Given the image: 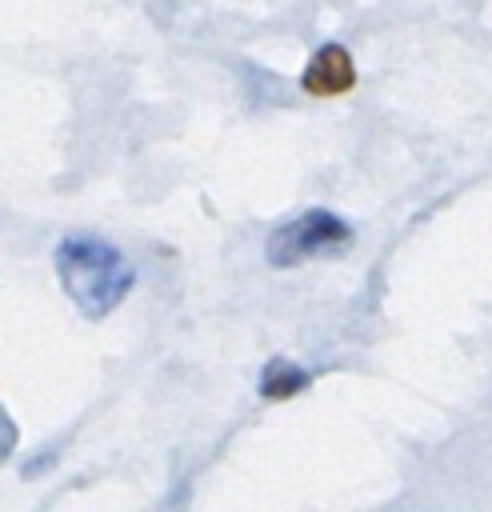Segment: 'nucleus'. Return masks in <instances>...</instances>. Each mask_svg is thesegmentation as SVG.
<instances>
[{"mask_svg":"<svg viewBox=\"0 0 492 512\" xmlns=\"http://www.w3.org/2000/svg\"><path fill=\"white\" fill-rule=\"evenodd\" d=\"M304 388H308V372H304L300 364L284 360V356L268 360L264 372H260V396H264V400H292V396L304 392Z\"/></svg>","mask_w":492,"mask_h":512,"instance_id":"obj_4","label":"nucleus"},{"mask_svg":"<svg viewBox=\"0 0 492 512\" xmlns=\"http://www.w3.org/2000/svg\"><path fill=\"white\" fill-rule=\"evenodd\" d=\"M352 244V228L328 212V208H308L300 216H292L288 224H280L272 236H268V264L276 268H296V264H308V260H324V256H340L348 252Z\"/></svg>","mask_w":492,"mask_h":512,"instance_id":"obj_2","label":"nucleus"},{"mask_svg":"<svg viewBox=\"0 0 492 512\" xmlns=\"http://www.w3.org/2000/svg\"><path fill=\"white\" fill-rule=\"evenodd\" d=\"M356 84V64L344 44H320L300 72V88L308 96H340Z\"/></svg>","mask_w":492,"mask_h":512,"instance_id":"obj_3","label":"nucleus"},{"mask_svg":"<svg viewBox=\"0 0 492 512\" xmlns=\"http://www.w3.org/2000/svg\"><path fill=\"white\" fill-rule=\"evenodd\" d=\"M56 276L84 316H108L136 284L132 260L100 236H64L56 248Z\"/></svg>","mask_w":492,"mask_h":512,"instance_id":"obj_1","label":"nucleus"}]
</instances>
